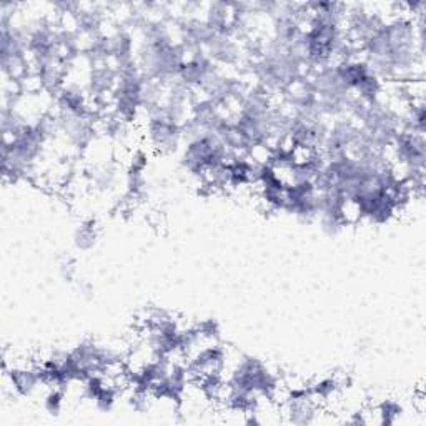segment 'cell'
<instances>
[{
    "label": "cell",
    "instance_id": "obj_5",
    "mask_svg": "<svg viewBox=\"0 0 426 426\" xmlns=\"http://www.w3.org/2000/svg\"><path fill=\"white\" fill-rule=\"evenodd\" d=\"M376 406H378L381 425H395L399 420V416L403 415V406L399 405L397 399H383Z\"/></svg>",
    "mask_w": 426,
    "mask_h": 426
},
{
    "label": "cell",
    "instance_id": "obj_2",
    "mask_svg": "<svg viewBox=\"0 0 426 426\" xmlns=\"http://www.w3.org/2000/svg\"><path fill=\"white\" fill-rule=\"evenodd\" d=\"M204 50L218 67H222V65H225V67L227 65H236L240 62L241 57V50L236 38L227 34L215 32L212 38L205 43Z\"/></svg>",
    "mask_w": 426,
    "mask_h": 426
},
{
    "label": "cell",
    "instance_id": "obj_1",
    "mask_svg": "<svg viewBox=\"0 0 426 426\" xmlns=\"http://www.w3.org/2000/svg\"><path fill=\"white\" fill-rule=\"evenodd\" d=\"M147 137L152 147L160 153H177L183 145L182 127L165 117L148 118Z\"/></svg>",
    "mask_w": 426,
    "mask_h": 426
},
{
    "label": "cell",
    "instance_id": "obj_4",
    "mask_svg": "<svg viewBox=\"0 0 426 426\" xmlns=\"http://www.w3.org/2000/svg\"><path fill=\"white\" fill-rule=\"evenodd\" d=\"M65 395L67 393L62 388H48L45 397H43V410L50 416H59L64 410Z\"/></svg>",
    "mask_w": 426,
    "mask_h": 426
},
{
    "label": "cell",
    "instance_id": "obj_3",
    "mask_svg": "<svg viewBox=\"0 0 426 426\" xmlns=\"http://www.w3.org/2000/svg\"><path fill=\"white\" fill-rule=\"evenodd\" d=\"M97 239H99V228H97V222L92 220V218L83 220L77 227L76 234H73V243H76L78 250H83V252L94 248Z\"/></svg>",
    "mask_w": 426,
    "mask_h": 426
}]
</instances>
